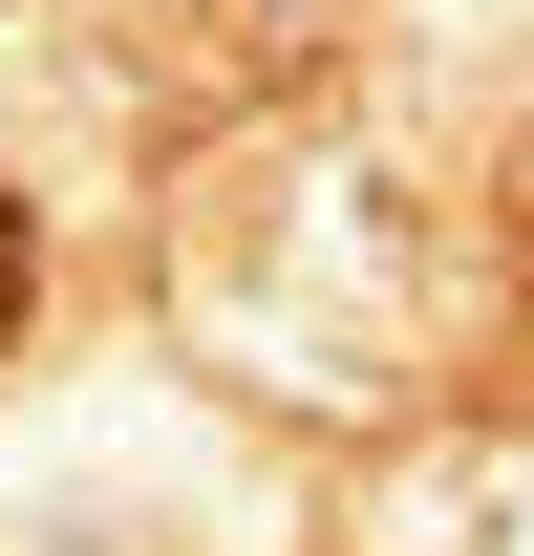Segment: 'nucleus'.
<instances>
[{"mask_svg":"<svg viewBox=\"0 0 534 556\" xmlns=\"http://www.w3.org/2000/svg\"><path fill=\"white\" fill-rule=\"evenodd\" d=\"M22 300H43V236H22V193H0V343H22Z\"/></svg>","mask_w":534,"mask_h":556,"instance_id":"nucleus-1","label":"nucleus"}]
</instances>
